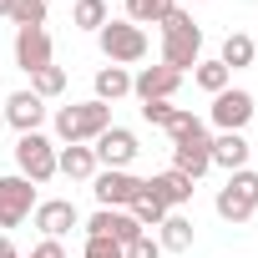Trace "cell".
<instances>
[{
    "label": "cell",
    "instance_id": "6da1fadb",
    "mask_svg": "<svg viewBox=\"0 0 258 258\" xmlns=\"http://www.w3.org/2000/svg\"><path fill=\"white\" fill-rule=\"evenodd\" d=\"M106 126H111V106H106V101H76V106H61V111H56V137H61L66 147L96 142Z\"/></svg>",
    "mask_w": 258,
    "mask_h": 258
},
{
    "label": "cell",
    "instance_id": "7a4b0ae2",
    "mask_svg": "<svg viewBox=\"0 0 258 258\" xmlns=\"http://www.w3.org/2000/svg\"><path fill=\"white\" fill-rule=\"evenodd\" d=\"M198 61H203V31H198V21H192L187 11H172V16L162 21V66L187 71V66H198Z\"/></svg>",
    "mask_w": 258,
    "mask_h": 258
},
{
    "label": "cell",
    "instance_id": "3957f363",
    "mask_svg": "<svg viewBox=\"0 0 258 258\" xmlns=\"http://www.w3.org/2000/svg\"><path fill=\"white\" fill-rule=\"evenodd\" d=\"M96 36H101V56L111 66H132V61L147 56V31L132 26V21H106Z\"/></svg>",
    "mask_w": 258,
    "mask_h": 258
},
{
    "label": "cell",
    "instance_id": "277c9868",
    "mask_svg": "<svg viewBox=\"0 0 258 258\" xmlns=\"http://www.w3.org/2000/svg\"><path fill=\"white\" fill-rule=\"evenodd\" d=\"M218 218H228V223H248L253 213H258V172H248V167H238L233 177H228V187L218 192Z\"/></svg>",
    "mask_w": 258,
    "mask_h": 258
},
{
    "label": "cell",
    "instance_id": "5b68a950",
    "mask_svg": "<svg viewBox=\"0 0 258 258\" xmlns=\"http://www.w3.org/2000/svg\"><path fill=\"white\" fill-rule=\"evenodd\" d=\"M16 167H21V177H31V182L41 187V182L56 177V147H51L41 132H21V142H16Z\"/></svg>",
    "mask_w": 258,
    "mask_h": 258
},
{
    "label": "cell",
    "instance_id": "8992f818",
    "mask_svg": "<svg viewBox=\"0 0 258 258\" xmlns=\"http://www.w3.org/2000/svg\"><path fill=\"white\" fill-rule=\"evenodd\" d=\"M31 213H36V182L21 172L0 177V228H21Z\"/></svg>",
    "mask_w": 258,
    "mask_h": 258
},
{
    "label": "cell",
    "instance_id": "52a82bcc",
    "mask_svg": "<svg viewBox=\"0 0 258 258\" xmlns=\"http://www.w3.org/2000/svg\"><path fill=\"white\" fill-rule=\"evenodd\" d=\"M91 192H96L101 208H132V198L142 192V177H132L126 167H106V172L91 177Z\"/></svg>",
    "mask_w": 258,
    "mask_h": 258
},
{
    "label": "cell",
    "instance_id": "ba28073f",
    "mask_svg": "<svg viewBox=\"0 0 258 258\" xmlns=\"http://www.w3.org/2000/svg\"><path fill=\"white\" fill-rule=\"evenodd\" d=\"M147 228L126 213V208H101V213H91V223H86V238H111V243H137Z\"/></svg>",
    "mask_w": 258,
    "mask_h": 258
},
{
    "label": "cell",
    "instance_id": "9c48e42d",
    "mask_svg": "<svg viewBox=\"0 0 258 258\" xmlns=\"http://www.w3.org/2000/svg\"><path fill=\"white\" fill-rule=\"evenodd\" d=\"M248 121H253V96L248 91L228 86V91L213 96V126H218V132H243Z\"/></svg>",
    "mask_w": 258,
    "mask_h": 258
},
{
    "label": "cell",
    "instance_id": "30bf717a",
    "mask_svg": "<svg viewBox=\"0 0 258 258\" xmlns=\"http://www.w3.org/2000/svg\"><path fill=\"white\" fill-rule=\"evenodd\" d=\"M16 66H21L26 76L56 66V61H51V36H46V26H26V31H16Z\"/></svg>",
    "mask_w": 258,
    "mask_h": 258
},
{
    "label": "cell",
    "instance_id": "8fae6325",
    "mask_svg": "<svg viewBox=\"0 0 258 258\" xmlns=\"http://www.w3.org/2000/svg\"><path fill=\"white\" fill-rule=\"evenodd\" d=\"M177 86H182V71H172V66H142V71L132 76L137 101H172Z\"/></svg>",
    "mask_w": 258,
    "mask_h": 258
},
{
    "label": "cell",
    "instance_id": "7c38bea8",
    "mask_svg": "<svg viewBox=\"0 0 258 258\" xmlns=\"http://www.w3.org/2000/svg\"><path fill=\"white\" fill-rule=\"evenodd\" d=\"M172 167H177L182 177H192V182L213 167V152H208V126H203V132H192V137H182V142H172Z\"/></svg>",
    "mask_w": 258,
    "mask_h": 258
},
{
    "label": "cell",
    "instance_id": "4fadbf2b",
    "mask_svg": "<svg viewBox=\"0 0 258 258\" xmlns=\"http://www.w3.org/2000/svg\"><path fill=\"white\" fill-rule=\"evenodd\" d=\"M91 152H96L101 167H126V162L137 157V137L126 132V126H106V132L91 142Z\"/></svg>",
    "mask_w": 258,
    "mask_h": 258
},
{
    "label": "cell",
    "instance_id": "5bb4252c",
    "mask_svg": "<svg viewBox=\"0 0 258 258\" xmlns=\"http://www.w3.org/2000/svg\"><path fill=\"white\" fill-rule=\"evenodd\" d=\"M76 223H81V218H76V203H71V198H51V203H36V228H41L46 238H66Z\"/></svg>",
    "mask_w": 258,
    "mask_h": 258
},
{
    "label": "cell",
    "instance_id": "9a60e30c",
    "mask_svg": "<svg viewBox=\"0 0 258 258\" xmlns=\"http://www.w3.org/2000/svg\"><path fill=\"white\" fill-rule=\"evenodd\" d=\"M0 111H6V121L16 126V132H41V121H46V101L36 91H16Z\"/></svg>",
    "mask_w": 258,
    "mask_h": 258
},
{
    "label": "cell",
    "instance_id": "2e32d148",
    "mask_svg": "<svg viewBox=\"0 0 258 258\" xmlns=\"http://www.w3.org/2000/svg\"><path fill=\"white\" fill-rule=\"evenodd\" d=\"M147 192L172 213V208H182V203H192V177H182L177 167H167V172H157V177H147Z\"/></svg>",
    "mask_w": 258,
    "mask_h": 258
},
{
    "label": "cell",
    "instance_id": "e0dca14e",
    "mask_svg": "<svg viewBox=\"0 0 258 258\" xmlns=\"http://www.w3.org/2000/svg\"><path fill=\"white\" fill-rule=\"evenodd\" d=\"M208 152H213V167H228V172L248 167V142H243V132H223L218 142H208Z\"/></svg>",
    "mask_w": 258,
    "mask_h": 258
},
{
    "label": "cell",
    "instance_id": "ac0fdd59",
    "mask_svg": "<svg viewBox=\"0 0 258 258\" xmlns=\"http://www.w3.org/2000/svg\"><path fill=\"white\" fill-rule=\"evenodd\" d=\"M56 172H66L71 182H86V177H96V152L91 147H61L56 152Z\"/></svg>",
    "mask_w": 258,
    "mask_h": 258
},
{
    "label": "cell",
    "instance_id": "d6986e66",
    "mask_svg": "<svg viewBox=\"0 0 258 258\" xmlns=\"http://www.w3.org/2000/svg\"><path fill=\"white\" fill-rule=\"evenodd\" d=\"M157 228H162V238H157V243H162V253H187V248H192V218L167 213Z\"/></svg>",
    "mask_w": 258,
    "mask_h": 258
},
{
    "label": "cell",
    "instance_id": "ffe728a7",
    "mask_svg": "<svg viewBox=\"0 0 258 258\" xmlns=\"http://www.w3.org/2000/svg\"><path fill=\"white\" fill-rule=\"evenodd\" d=\"M177 11V0H126V21L132 26H162Z\"/></svg>",
    "mask_w": 258,
    "mask_h": 258
},
{
    "label": "cell",
    "instance_id": "44dd1931",
    "mask_svg": "<svg viewBox=\"0 0 258 258\" xmlns=\"http://www.w3.org/2000/svg\"><path fill=\"white\" fill-rule=\"evenodd\" d=\"M132 91V76H126V66H101L96 71V101H116Z\"/></svg>",
    "mask_w": 258,
    "mask_h": 258
},
{
    "label": "cell",
    "instance_id": "7402d4cb",
    "mask_svg": "<svg viewBox=\"0 0 258 258\" xmlns=\"http://www.w3.org/2000/svg\"><path fill=\"white\" fill-rule=\"evenodd\" d=\"M253 56H258V46H253V36H243V31H233L228 41H223V66L228 71H238V66H253Z\"/></svg>",
    "mask_w": 258,
    "mask_h": 258
},
{
    "label": "cell",
    "instance_id": "603a6c76",
    "mask_svg": "<svg viewBox=\"0 0 258 258\" xmlns=\"http://www.w3.org/2000/svg\"><path fill=\"white\" fill-rule=\"evenodd\" d=\"M228 76H233V71H228L223 61H198V66H192V81H198V86H203L208 96L228 91Z\"/></svg>",
    "mask_w": 258,
    "mask_h": 258
},
{
    "label": "cell",
    "instance_id": "cb8c5ba5",
    "mask_svg": "<svg viewBox=\"0 0 258 258\" xmlns=\"http://www.w3.org/2000/svg\"><path fill=\"white\" fill-rule=\"evenodd\" d=\"M71 21L81 31H101L111 16H106V0H71Z\"/></svg>",
    "mask_w": 258,
    "mask_h": 258
},
{
    "label": "cell",
    "instance_id": "d4e9b609",
    "mask_svg": "<svg viewBox=\"0 0 258 258\" xmlns=\"http://www.w3.org/2000/svg\"><path fill=\"white\" fill-rule=\"evenodd\" d=\"M126 213H132V218H137L142 228H157V223L167 218V208H162V203H157V198L147 192V182H142V192L132 198V208H126Z\"/></svg>",
    "mask_w": 258,
    "mask_h": 258
},
{
    "label": "cell",
    "instance_id": "484cf974",
    "mask_svg": "<svg viewBox=\"0 0 258 258\" xmlns=\"http://www.w3.org/2000/svg\"><path fill=\"white\" fill-rule=\"evenodd\" d=\"M31 91H36L41 101L61 96V91H66V71H61V66H46V71H36V76H31Z\"/></svg>",
    "mask_w": 258,
    "mask_h": 258
},
{
    "label": "cell",
    "instance_id": "4316f807",
    "mask_svg": "<svg viewBox=\"0 0 258 258\" xmlns=\"http://www.w3.org/2000/svg\"><path fill=\"white\" fill-rule=\"evenodd\" d=\"M11 21L26 31V26H46V0H11Z\"/></svg>",
    "mask_w": 258,
    "mask_h": 258
},
{
    "label": "cell",
    "instance_id": "83f0119b",
    "mask_svg": "<svg viewBox=\"0 0 258 258\" xmlns=\"http://www.w3.org/2000/svg\"><path fill=\"white\" fill-rule=\"evenodd\" d=\"M192 132H203V121H198L192 111H172V121H167V137H172V142H182V137H192Z\"/></svg>",
    "mask_w": 258,
    "mask_h": 258
},
{
    "label": "cell",
    "instance_id": "f1b7e54d",
    "mask_svg": "<svg viewBox=\"0 0 258 258\" xmlns=\"http://www.w3.org/2000/svg\"><path fill=\"white\" fill-rule=\"evenodd\" d=\"M172 111H177L172 101H142V121H152V126H167Z\"/></svg>",
    "mask_w": 258,
    "mask_h": 258
},
{
    "label": "cell",
    "instance_id": "f546056e",
    "mask_svg": "<svg viewBox=\"0 0 258 258\" xmlns=\"http://www.w3.org/2000/svg\"><path fill=\"white\" fill-rule=\"evenodd\" d=\"M121 253H126V258H162V243H157V238H147V233H142V238H137V243H126V248H121Z\"/></svg>",
    "mask_w": 258,
    "mask_h": 258
},
{
    "label": "cell",
    "instance_id": "4dcf8cb0",
    "mask_svg": "<svg viewBox=\"0 0 258 258\" xmlns=\"http://www.w3.org/2000/svg\"><path fill=\"white\" fill-rule=\"evenodd\" d=\"M86 258H126V253H121V243H111V238H86Z\"/></svg>",
    "mask_w": 258,
    "mask_h": 258
},
{
    "label": "cell",
    "instance_id": "1f68e13d",
    "mask_svg": "<svg viewBox=\"0 0 258 258\" xmlns=\"http://www.w3.org/2000/svg\"><path fill=\"white\" fill-rule=\"evenodd\" d=\"M31 258H66V248H61V238H46V243L31 248Z\"/></svg>",
    "mask_w": 258,
    "mask_h": 258
},
{
    "label": "cell",
    "instance_id": "d6a6232c",
    "mask_svg": "<svg viewBox=\"0 0 258 258\" xmlns=\"http://www.w3.org/2000/svg\"><path fill=\"white\" fill-rule=\"evenodd\" d=\"M0 258H21V248H16L11 238H0Z\"/></svg>",
    "mask_w": 258,
    "mask_h": 258
},
{
    "label": "cell",
    "instance_id": "836d02e7",
    "mask_svg": "<svg viewBox=\"0 0 258 258\" xmlns=\"http://www.w3.org/2000/svg\"><path fill=\"white\" fill-rule=\"evenodd\" d=\"M0 16H11V0H0Z\"/></svg>",
    "mask_w": 258,
    "mask_h": 258
},
{
    "label": "cell",
    "instance_id": "e575fe53",
    "mask_svg": "<svg viewBox=\"0 0 258 258\" xmlns=\"http://www.w3.org/2000/svg\"><path fill=\"white\" fill-rule=\"evenodd\" d=\"M0 126H6V111H0Z\"/></svg>",
    "mask_w": 258,
    "mask_h": 258
}]
</instances>
